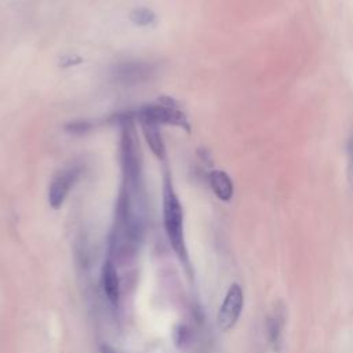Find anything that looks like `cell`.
<instances>
[{"label":"cell","instance_id":"cell-6","mask_svg":"<svg viewBox=\"0 0 353 353\" xmlns=\"http://www.w3.org/2000/svg\"><path fill=\"white\" fill-rule=\"evenodd\" d=\"M101 284L103 294L112 306H119L120 302V279L116 268V262L108 256L101 270Z\"/></svg>","mask_w":353,"mask_h":353},{"label":"cell","instance_id":"cell-3","mask_svg":"<svg viewBox=\"0 0 353 353\" xmlns=\"http://www.w3.org/2000/svg\"><path fill=\"white\" fill-rule=\"evenodd\" d=\"M243 306H244V292H243V288L240 284L237 283H233L223 301H222V305L219 307V312H218V327L222 330V331H229L232 330L236 323L239 321L240 319V314L243 312Z\"/></svg>","mask_w":353,"mask_h":353},{"label":"cell","instance_id":"cell-12","mask_svg":"<svg viewBox=\"0 0 353 353\" xmlns=\"http://www.w3.org/2000/svg\"><path fill=\"white\" fill-rule=\"evenodd\" d=\"M347 154H349V174L353 176V135L347 145Z\"/></svg>","mask_w":353,"mask_h":353},{"label":"cell","instance_id":"cell-9","mask_svg":"<svg viewBox=\"0 0 353 353\" xmlns=\"http://www.w3.org/2000/svg\"><path fill=\"white\" fill-rule=\"evenodd\" d=\"M269 338L274 350H279V345L281 343V330H283V316L279 312H274L269 319Z\"/></svg>","mask_w":353,"mask_h":353},{"label":"cell","instance_id":"cell-11","mask_svg":"<svg viewBox=\"0 0 353 353\" xmlns=\"http://www.w3.org/2000/svg\"><path fill=\"white\" fill-rule=\"evenodd\" d=\"M91 125L87 123V121H76V123H72L66 127L68 131L70 132H74V134H83L85 132Z\"/></svg>","mask_w":353,"mask_h":353},{"label":"cell","instance_id":"cell-8","mask_svg":"<svg viewBox=\"0 0 353 353\" xmlns=\"http://www.w3.org/2000/svg\"><path fill=\"white\" fill-rule=\"evenodd\" d=\"M141 127H142V132L143 137L150 148V150L153 152V154L159 159V160H164L165 157V146L161 138V132L159 130V124L149 121V120H139Z\"/></svg>","mask_w":353,"mask_h":353},{"label":"cell","instance_id":"cell-7","mask_svg":"<svg viewBox=\"0 0 353 353\" xmlns=\"http://www.w3.org/2000/svg\"><path fill=\"white\" fill-rule=\"evenodd\" d=\"M208 182L210 186L214 192V194L222 200V201H230V199L233 197V182L230 179V176L221 170H212L208 175Z\"/></svg>","mask_w":353,"mask_h":353},{"label":"cell","instance_id":"cell-13","mask_svg":"<svg viewBox=\"0 0 353 353\" xmlns=\"http://www.w3.org/2000/svg\"><path fill=\"white\" fill-rule=\"evenodd\" d=\"M102 353H117V352L113 350V349L109 347V346H102Z\"/></svg>","mask_w":353,"mask_h":353},{"label":"cell","instance_id":"cell-5","mask_svg":"<svg viewBox=\"0 0 353 353\" xmlns=\"http://www.w3.org/2000/svg\"><path fill=\"white\" fill-rule=\"evenodd\" d=\"M154 65L148 62H124L113 70V77L121 84H139L148 81L154 74Z\"/></svg>","mask_w":353,"mask_h":353},{"label":"cell","instance_id":"cell-10","mask_svg":"<svg viewBox=\"0 0 353 353\" xmlns=\"http://www.w3.org/2000/svg\"><path fill=\"white\" fill-rule=\"evenodd\" d=\"M130 19L138 26H149L154 22L156 15L152 10L146 7H138L130 12Z\"/></svg>","mask_w":353,"mask_h":353},{"label":"cell","instance_id":"cell-2","mask_svg":"<svg viewBox=\"0 0 353 353\" xmlns=\"http://www.w3.org/2000/svg\"><path fill=\"white\" fill-rule=\"evenodd\" d=\"M171 103L172 101L170 98H161L157 103L139 108L137 112V117L138 120H149L156 124H171L189 131L190 125L185 113Z\"/></svg>","mask_w":353,"mask_h":353},{"label":"cell","instance_id":"cell-4","mask_svg":"<svg viewBox=\"0 0 353 353\" xmlns=\"http://www.w3.org/2000/svg\"><path fill=\"white\" fill-rule=\"evenodd\" d=\"M81 172V168L77 165H72L69 168H65L62 171H59L51 181L50 186H48V204L54 208L58 210L62 207L65 199L68 197L70 189L73 188V185L76 183V181L79 179Z\"/></svg>","mask_w":353,"mask_h":353},{"label":"cell","instance_id":"cell-1","mask_svg":"<svg viewBox=\"0 0 353 353\" xmlns=\"http://www.w3.org/2000/svg\"><path fill=\"white\" fill-rule=\"evenodd\" d=\"M163 225L168 243L183 266H189V254L183 232V208L174 189L171 174H163Z\"/></svg>","mask_w":353,"mask_h":353}]
</instances>
